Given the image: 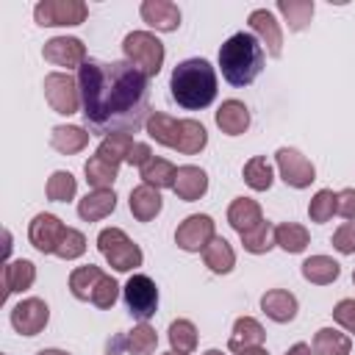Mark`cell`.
<instances>
[{
  "instance_id": "cell-1",
  "label": "cell",
  "mask_w": 355,
  "mask_h": 355,
  "mask_svg": "<svg viewBox=\"0 0 355 355\" xmlns=\"http://www.w3.org/2000/svg\"><path fill=\"white\" fill-rule=\"evenodd\" d=\"M150 78H144L128 61H97L89 58L78 69L80 114L89 133H136L147 125L150 111Z\"/></svg>"
},
{
  "instance_id": "cell-2",
  "label": "cell",
  "mask_w": 355,
  "mask_h": 355,
  "mask_svg": "<svg viewBox=\"0 0 355 355\" xmlns=\"http://www.w3.org/2000/svg\"><path fill=\"white\" fill-rule=\"evenodd\" d=\"M172 100L186 111L208 108L216 100V69L205 58H186L169 78Z\"/></svg>"
},
{
  "instance_id": "cell-3",
  "label": "cell",
  "mask_w": 355,
  "mask_h": 355,
  "mask_svg": "<svg viewBox=\"0 0 355 355\" xmlns=\"http://www.w3.org/2000/svg\"><path fill=\"white\" fill-rule=\"evenodd\" d=\"M263 58L266 50L263 44L252 36V33H233L222 47H219V67H222V78L230 86H250L261 69H263Z\"/></svg>"
},
{
  "instance_id": "cell-4",
  "label": "cell",
  "mask_w": 355,
  "mask_h": 355,
  "mask_svg": "<svg viewBox=\"0 0 355 355\" xmlns=\"http://www.w3.org/2000/svg\"><path fill=\"white\" fill-rule=\"evenodd\" d=\"M144 128H147L150 139H155L158 144H164L169 150L183 153V155H197L208 144V130L197 119H175L164 111H153L147 116Z\"/></svg>"
},
{
  "instance_id": "cell-5",
  "label": "cell",
  "mask_w": 355,
  "mask_h": 355,
  "mask_svg": "<svg viewBox=\"0 0 355 355\" xmlns=\"http://www.w3.org/2000/svg\"><path fill=\"white\" fill-rule=\"evenodd\" d=\"M125 61L133 64L144 78H155L164 67V42L150 31H130L122 42Z\"/></svg>"
},
{
  "instance_id": "cell-6",
  "label": "cell",
  "mask_w": 355,
  "mask_h": 355,
  "mask_svg": "<svg viewBox=\"0 0 355 355\" xmlns=\"http://www.w3.org/2000/svg\"><path fill=\"white\" fill-rule=\"evenodd\" d=\"M97 250L108 261V266L116 269V272H130V269L141 266V261H144L141 247L133 239H128V233L122 227H105V230H100Z\"/></svg>"
},
{
  "instance_id": "cell-7",
  "label": "cell",
  "mask_w": 355,
  "mask_h": 355,
  "mask_svg": "<svg viewBox=\"0 0 355 355\" xmlns=\"http://www.w3.org/2000/svg\"><path fill=\"white\" fill-rule=\"evenodd\" d=\"M122 300L130 316H136L139 322H147L158 308V286L147 275H130L128 283L122 286Z\"/></svg>"
},
{
  "instance_id": "cell-8",
  "label": "cell",
  "mask_w": 355,
  "mask_h": 355,
  "mask_svg": "<svg viewBox=\"0 0 355 355\" xmlns=\"http://www.w3.org/2000/svg\"><path fill=\"white\" fill-rule=\"evenodd\" d=\"M89 17V6L83 0H39L33 8V19L42 28L58 25H80Z\"/></svg>"
},
{
  "instance_id": "cell-9",
  "label": "cell",
  "mask_w": 355,
  "mask_h": 355,
  "mask_svg": "<svg viewBox=\"0 0 355 355\" xmlns=\"http://www.w3.org/2000/svg\"><path fill=\"white\" fill-rule=\"evenodd\" d=\"M42 89H44V97H47V103H50V108L55 114L69 116V114H75V111L83 108V103H80V86H78V80L69 72H50L44 78V86Z\"/></svg>"
},
{
  "instance_id": "cell-10",
  "label": "cell",
  "mask_w": 355,
  "mask_h": 355,
  "mask_svg": "<svg viewBox=\"0 0 355 355\" xmlns=\"http://www.w3.org/2000/svg\"><path fill=\"white\" fill-rule=\"evenodd\" d=\"M275 161H277V172L283 178V183L291 189H308L316 180L313 164L294 147H280L275 153Z\"/></svg>"
},
{
  "instance_id": "cell-11",
  "label": "cell",
  "mask_w": 355,
  "mask_h": 355,
  "mask_svg": "<svg viewBox=\"0 0 355 355\" xmlns=\"http://www.w3.org/2000/svg\"><path fill=\"white\" fill-rule=\"evenodd\" d=\"M216 236V225L208 214H191L186 216L178 230H175V244L186 252H200L211 244V239Z\"/></svg>"
},
{
  "instance_id": "cell-12",
  "label": "cell",
  "mask_w": 355,
  "mask_h": 355,
  "mask_svg": "<svg viewBox=\"0 0 355 355\" xmlns=\"http://www.w3.org/2000/svg\"><path fill=\"white\" fill-rule=\"evenodd\" d=\"M64 236H67V225H64L55 214H47V211L36 214V216L31 219V225H28V241H31L39 252H44V255H47V252H55Z\"/></svg>"
},
{
  "instance_id": "cell-13",
  "label": "cell",
  "mask_w": 355,
  "mask_h": 355,
  "mask_svg": "<svg viewBox=\"0 0 355 355\" xmlns=\"http://www.w3.org/2000/svg\"><path fill=\"white\" fill-rule=\"evenodd\" d=\"M50 322V308L39 297H28L11 308V327L22 336H39Z\"/></svg>"
},
{
  "instance_id": "cell-14",
  "label": "cell",
  "mask_w": 355,
  "mask_h": 355,
  "mask_svg": "<svg viewBox=\"0 0 355 355\" xmlns=\"http://www.w3.org/2000/svg\"><path fill=\"white\" fill-rule=\"evenodd\" d=\"M44 61L55 64V67H67V69H80L86 64V44L75 36H53L50 42H44L42 47Z\"/></svg>"
},
{
  "instance_id": "cell-15",
  "label": "cell",
  "mask_w": 355,
  "mask_h": 355,
  "mask_svg": "<svg viewBox=\"0 0 355 355\" xmlns=\"http://www.w3.org/2000/svg\"><path fill=\"white\" fill-rule=\"evenodd\" d=\"M247 22H250V28H252V36L263 44V50H266L272 58H277V55L283 53V31H280L275 14L266 11V8H255V11H250Z\"/></svg>"
},
{
  "instance_id": "cell-16",
  "label": "cell",
  "mask_w": 355,
  "mask_h": 355,
  "mask_svg": "<svg viewBox=\"0 0 355 355\" xmlns=\"http://www.w3.org/2000/svg\"><path fill=\"white\" fill-rule=\"evenodd\" d=\"M139 11H141V19L161 33L178 31L180 25V8L172 0H144Z\"/></svg>"
},
{
  "instance_id": "cell-17",
  "label": "cell",
  "mask_w": 355,
  "mask_h": 355,
  "mask_svg": "<svg viewBox=\"0 0 355 355\" xmlns=\"http://www.w3.org/2000/svg\"><path fill=\"white\" fill-rule=\"evenodd\" d=\"M172 191H175L180 200H186V202L200 200V197L208 191V175H205V169H200V166H194V164L178 166Z\"/></svg>"
},
{
  "instance_id": "cell-18",
  "label": "cell",
  "mask_w": 355,
  "mask_h": 355,
  "mask_svg": "<svg viewBox=\"0 0 355 355\" xmlns=\"http://www.w3.org/2000/svg\"><path fill=\"white\" fill-rule=\"evenodd\" d=\"M261 311L277 322V324H286L297 316V297L286 288H269L263 297H261Z\"/></svg>"
},
{
  "instance_id": "cell-19",
  "label": "cell",
  "mask_w": 355,
  "mask_h": 355,
  "mask_svg": "<svg viewBox=\"0 0 355 355\" xmlns=\"http://www.w3.org/2000/svg\"><path fill=\"white\" fill-rule=\"evenodd\" d=\"M128 205H130V214H133L139 222H153V219L161 214L164 200H161V191H158L155 186L141 183V186H136V189L130 191Z\"/></svg>"
},
{
  "instance_id": "cell-20",
  "label": "cell",
  "mask_w": 355,
  "mask_h": 355,
  "mask_svg": "<svg viewBox=\"0 0 355 355\" xmlns=\"http://www.w3.org/2000/svg\"><path fill=\"white\" fill-rule=\"evenodd\" d=\"M116 208V194L114 189H92L80 202H78V216L83 222H100Z\"/></svg>"
},
{
  "instance_id": "cell-21",
  "label": "cell",
  "mask_w": 355,
  "mask_h": 355,
  "mask_svg": "<svg viewBox=\"0 0 355 355\" xmlns=\"http://www.w3.org/2000/svg\"><path fill=\"white\" fill-rule=\"evenodd\" d=\"M227 222L230 227L241 236V233H250L252 227H258L263 222V214H261V205L250 197H236L227 208Z\"/></svg>"
},
{
  "instance_id": "cell-22",
  "label": "cell",
  "mask_w": 355,
  "mask_h": 355,
  "mask_svg": "<svg viewBox=\"0 0 355 355\" xmlns=\"http://www.w3.org/2000/svg\"><path fill=\"white\" fill-rule=\"evenodd\" d=\"M216 125L227 136H241L250 128V108L241 100H225L216 111Z\"/></svg>"
},
{
  "instance_id": "cell-23",
  "label": "cell",
  "mask_w": 355,
  "mask_h": 355,
  "mask_svg": "<svg viewBox=\"0 0 355 355\" xmlns=\"http://www.w3.org/2000/svg\"><path fill=\"white\" fill-rule=\"evenodd\" d=\"M263 338H266V333H263V327H261L258 319H252V316H239L236 324H233V333H230L227 347H230V352H244V349H250V347H261Z\"/></svg>"
},
{
  "instance_id": "cell-24",
  "label": "cell",
  "mask_w": 355,
  "mask_h": 355,
  "mask_svg": "<svg viewBox=\"0 0 355 355\" xmlns=\"http://www.w3.org/2000/svg\"><path fill=\"white\" fill-rule=\"evenodd\" d=\"M33 280H36V266L28 258H17V261H8L3 266V294L6 297L31 288Z\"/></svg>"
},
{
  "instance_id": "cell-25",
  "label": "cell",
  "mask_w": 355,
  "mask_h": 355,
  "mask_svg": "<svg viewBox=\"0 0 355 355\" xmlns=\"http://www.w3.org/2000/svg\"><path fill=\"white\" fill-rule=\"evenodd\" d=\"M89 136L92 133L80 125H55L50 133V144H53V150H58L64 155H75L89 144Z\"/></svg>"
},
{
  "instance_id": "cell-26",
  "label": "cell",
  "mask_w": 355,
  "mask_h": 355,
  "mask_svg": "<svg viewBox=\"0 0 355 355\" xmlns=\"http://www.w3.org/2000/svg\"><path fill=\"white\" fill-rule=\"evenodd\" d=\"M114 347H125L130 355H153L155 347H158V333L147 324V322H139L133 330L125 333V338H119ZM108 344V349H114Z\"/></svg>"
},
{
  "instance_id": "cell-27",
  "label": "cell",
  "mask_w": 355,
  "mask_h": 355,
  "mask_svg": "<svg viewBox=\"0 0 355 355\" xmlns=\"http://www.w3.org/2000/svg\"><path fill=\"white\" fill-rule=\"evenodd\" d=\"M202 261H205V266H208L214 275H227V272L236 266V252H233V247L227 244V239L214 236L211 244L202 250Z\"/></svg>"
},
{
  "instance_id": "cell-28",
  "label": "cell",
  "mask_w": 355,
  "mask_h": 355,
  "mask_svg": "<svg viewBox=\"0 0 355 355\" xmlns=\"http://www.w3.org/2000/svg\"><path fill=\"white\" fill-rule=\"evenodd\" d=\"M338 275H341V266L330 255H311V258L302 261V277L313 286H327Z\"/></svg>"
},
{
  "instance_id": "cell-29",
  "label": "cell",
  "mask_w": 355,
  "mask_h": 355,
  "mask_svg": "<svg viewBox=\"0 0 355 355\" xmlns=\"http://www.w3.org/2000/svg\"><path fill=\"white\" fill-rule=\"evenodd\" d=\"M139 175H141V183L155 186V189L161 191V189H172V186H175L178 166H175L172 161H166V158H155V155H153V158L139 169Z\"/></svg>"
},
{
  "instance_id": "cell-30",
  "label": "cell",
  "mask_w": 355,
  "mask_h": 355,
  "mask_svg": "<svg viewBox=\"0 0 355 355\" xmlns=\"http://www.w3.org/2000/svg\"><path fill=\"white\" fill-rule=\"evenodd\" d=\"M352 341L336 327H322L313 336V355H349Z\"/></svg>"
},
{
  "instance_id": "cell-31",
  "label": "cell",
  "mask_w": 355,
  "mask_h": 355,
  "mask_svg": "<svg viewBox=\"0 0 355 355\" xmlns=\"http://www.w3.org/2000/svg\"><path fill=\"white\" fill-rule=\"evenodd\" d=\"M136 141H133V136L130 133H111V136H105L103 141H100V147H97V158H103L105 164H111V166H119L122 161H128V153H130V147H133Z\"/></svg>"
},
{
  "instance_id": "cell-32",
  "label": "cell",
  "mask_w": 355,
  "mask_h": 355,
  "mask_svg": "<svg viewBox=\"0 0 355 355\" xmlns=\"http://www.w3.org/2000/svg\"><path fill=\"white\" fill-rule=\"evenodd\" d=\"M311 236H308V227L297 225V222H280L275 225V244L286 252H302L308 247Z\"/></svg>"
},
{
  "instance_id": "cell-33",
  "label": "cell",
  "mask_w": 355,
  "mask_h": 355,
  "mask_svg": "<svg viewBox=\"0 0 355 355\" xmlns=\"http://www.w3.org/2000/svg\"><path fill=\"white\" fill-rule=\"evenodd\" d=\"M103 277V269L94 266V263H86V266H78L69 272V291L75 300H92V291L97 286V280Z\"/></svg>"
},
{
  "instance_id": "cell-34",
  "label": "cell",
  "mask_w": 355,
  "mask_h": 355,
  "mask_svg": "<svg viewBox=\"0 0 355 355\" xmlns=\"http://www.w3.org/2000/svg\"><path fill=\"white\" fill-rule=\"evenodd\" d=\"M277 11L288 22V31H305L313 17V0H277Z\"/></svg>"
},
{
  "instance_id": "cell-35",
  "label": "cell",
  "mask_w": 355,
  "mask_h": 355,
  "mask_svg": "<svg viewBox=\"0 0 355 355\" xmlns=\"http://www.w3.org/2000/svg\"><path fill=\"white\" fill-rule=\"evenodd\" d=\"M83 175H86V183H89L92 189H111L114 180H116V175H119V166H111V164H105L103 158L92 155V158L83 164Z\"/></svg>"
},
{
  "instance_id": "cell-36",
  "label": "cell",
  "mask_w": 355,
  "mask_h": 355,
  "mask_svg": "<svg viewBox=\"0 0 355 355\" xmlns=\"http://www.w3.org/2000/svg\"><path fill=\"white\" fill-rule=\"evenodd\" d=\"M244 183L252 189V191H266L269 186H272V180H275V175H272V166H269V161L263 158V155H252L247 164H244Z\"/></svg>"
},
{
  "instance_id": "cell-37",
  "label": "cell",
  "mask_w": 355,
  "mask_h": 355,
  "mask_svg": "<svg viewBox=\"0 0 355 355\" xmlns=\"http://www.w3.org/2000/svg\"><path fill=\"white\" fill-rule=\"evenodd\" d=\"M241 244H244V250L252 252V255L269 252V250L275 247V225L263 219V222H261L258 227H252L250 233H241Z\"/></svg>"
},
{
  "instance_id": "cell-38",
  "label": "cell",
  "mask_w": 355,
  "mask_h": 355,
  "mask_svg": "<svg viewBox=\"0 0 355 355\" xmlns=\"http://www.w3.org/2000/svg\"><path fill=\"white\" fill-rule=\"evenodd\" d=\"M44 191H47V200H50V202H69V200L75 197V191H78V183H75L72 172L58 169V172H53V175L47 178Z\"/></svg>"
},
{
  "instance_id": "cell-39",
  "label": "cell",
  "mask_w": 355,
  "mask_h": 355,
  "mask_svg": "<svg viewBox=\"0 0 355 355\" xmlns=\"http://www.w3.org/2000/svg\"><path fill=\"white\" fill-rule=\"evenodd\" d=\"M336 211H338V194H336L333 189H319V191L313 194L311 205H308V216H311V222H316V225L333 219Z\"/></svg>"
},
{
  "instance_id": "cell-40",
  "label": "cell",
  "mask_w": 355,
  "mask_h": 355,
  "mask_svg": "<svg viewBox=\"0 0 355 355\" xmlns=\"http://www.w3.org/2000/svg\"><path fill=\"white\" fill-rule=\"evenodd\" d=\"M169 344L175 352H194L197 349V327L189 319H175L169 324Z\"/></svg>"
},
{
  "instance_id": "cell-41",
  "label": "cell",
  "mask_w": 355,
  "mask_h": 355,
  "mask_svg": "<svg viewBox=\"0 0 355 355\" xmlns=\"http://www.w3.org/2000/svg\"><path fill=\"white\" fill-rule=\"evenodd\" d=\"M83 252H86V236H83L80 230H75V227H67V236L61 239L55 255L64 258V261H75V258H80Z\"/></svg>"
},
{
  "instance_id": "cell-42",
  "label": "cell",
  "mask_w": 355,
  "mask_h": 355,
  "mask_svg": "<svg viewBox=\"0 0 355 355\" xmlns=\"http://www.w3.org/2000/svg\"><path fill=\"white\" fill-rule=\"evenodd\" d=\"M116 297H119V286H116V280H114L111 275L103 272V277L97 280V286H94L89 302L97 305V308H111V305L116 302Z\"/></svg>"
},
{
  "instance_id": "cell-43",
  "label": "cell",
  "mask_w": 355,
  "mask_h": 355,
  "mask_svg": "<svg viewBox=\"0 0 355 355\" xmlns=\"http://www.w3.org/2000/svg\"><path fill=\"white\" fill-rule=\"evenodd\" d=\"M333 247L341 255H352L355 252V222H344L336 233H333Z\"/></svg>"
},
{
  "instance_id": "cell-44",
  "label": "cell",
  "mask_w": 355,
  "mask_h": 355,
  "mask_svg": "<svg viewBox=\"0 0 355 355\" xmlns=\"http://www.w3.org/2000/svg\"><path fill=\"white\" fill-rule=\"evenodd\" d=\"M333 319H336L347 333H355V297H347V300L336 302Z\"/></svg>"
},
{
  "instance_id": "cell-45",
  "label": "cell",
  "mask_w": 355,
  "mask_h": 355,
  "mask_svg": "<svg viewBox=\"0 0 355 355\" xmlns=\"http://www.w3.org/2000/svg\"><path fill=\"white\" fill-rule=\"evenodd\" d=\"M347 222H355V189H344L338 191V211Z\"/></svg>"
},
{
  "instance_id": "cell-46",
  "label": "cell",
  "mask_w": 355,
  "mask_h": 355,
  "mask_svg": "<svg viewBox=\"0 0 355 355\" xmlns=\"http://www.w3.org/2000/svg\"><path fill=\"white\" fill-rule=\"evenodd\" d=\"M153 158V150H150V144H144V141H136L133 147H130V153H128V164L130 166H144L147 161Z\"/></svg>"
},
{
  "instance_id": "cell-47",
  "label": "cell",
  "mask_w": 355,
  "mask_h": 355,
  "mask_svg": "<svg viewBox=\"0 0 355 355\" xmlns=\"http://www.w3.org/2000/svg\"><path fill=\"white\" fill-rule=\"evenodd\" d=\"M286 355H313V349H311L308 344H302V341H297V344H291V347L286 349Z\"/></svg>"
},
{
  "instance_id": "cell-48",
  "label": "cell",
  "mask_w": 355,
  "mask_h": 355,
  "mask_svg": "<svg viewBox=\"0 0 355 355\" xmlns=\"http://www.w3.org/2000/svg\"><path fill=\"white\" fill-rule=\"evenodd\" d=\"M239 355H269L263 347H250V349H244V352H239Z\"/></svg>"
},
{
  "instance_id": "cell-49",
  "label": "cell",
  "mask_w": 355,
  "mask_h": 355,
  "mask_svg": "<svg viewBox=\"0 0 355 355\" xmlns=\"http://www.w3.org/2000/svg\"><path fill=\"white\" fill-rule=\"evenodd\" d=\"M36 355H69V352H64V349H39Z\"/></svg>"
},
{
  "instance_id": "cell-50",
  "label": "cell",
  "mask_w": 355,
  "mask_h": 355,
  "mask_svg": "<svg viewBox=\"0 0 355 355\" xmlns=\"http://www.w3.org/2000/svg\"><path fill=\"white\" fill-rule=\"evenodd\" d=\"M205 355H225V352H219V349H208Z\"/></svg>"
},
{
  "instance_id": "cell-51",
  "label": "cell",
  "mask_w": 355,
  "mask_h": 355,
  "mask_svg": "<svg viewBox=\"0 0 355 355\" xmlns=\"http://www.w3.org/2000/svg\"><path fill=\"white\" fill-rule=\"evenodd\" d=\"M166 355H186V352H175V349H169V352H166Z\"/></svg>"
},
{
  "instance_id": "cell-52",
  "label": "cell",
  "mask_w": 355,
  "mask_h": 355,
  "mask_svg": "<svg viewBox=\"0 0 355 355\" xmlns=\"http://www.w3.org/2000/svg\"><path fill=\"white\" fill-rule=\"evenodd\" d=\"M352 283H355V272H352Z\"/></svg>"
}]
</instances>
